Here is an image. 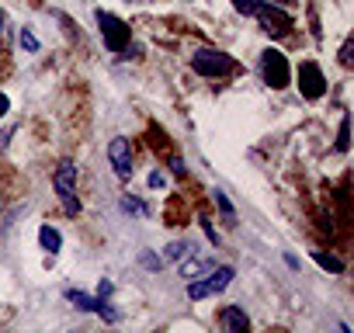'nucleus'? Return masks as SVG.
<instances>
[{
    "instance_id": "25",
    "label": "nucleus",
    "mask_w": 354,
    "mask_h": 333,
    "mask_svg": "<svg viewBox=\"0 0 354 333\" xmlns=\"http://www.w3.org/2000/svg\"><path fill=\"white\" fill-rule=\"evenodd\" d=\"M202 226H205V236H209V240H212V243L219 247V233H216V229L209 226V219H202Z\"/></svg>"
},
{
    "instance_id": "3",
    "label": "nucleus",
    "mask_w": 354,
    "mask_h": 333,
    "mask_svg": "<svg viewBox=\"0 0 354 333\" xmlns=\"http://www.w3.org/2000/svg\"><path fill=\"white\" fill-rule=\"evenodd\" d=\"M261 73H264V84L271 91H285L292 84V66H288L281 49H264L261 53Z\"/></svg>"
},
{
    "instance_id": "24",
    "label": "nucleus",
    "mask_w": 354,
    "mask_h": 333,
    "mask_svg": "<svg viewBox=\"0 0 354 333\" xmlns=\"http://www.w3.org/2000/svg\"><path fill=\"white\" fill-rule=\"evenodd\" d=\"M8 111H11V97H8L4 91H0V118H4Z\"/></svg>"
},
{
    "instance_id": "11",
    "label": "nucleus",
    "mask_w": 354,
    "mask_h": 333,
    "mask_svg": "<svg viewBox=\"0 0 354 333\" xmlns=\"http://www.w3.org/2000/svg\"><path fill=\"white\" fill-rule=\"evenodd\" d=\"M39 243H42V250H46L49 257H56V254L63 250V236H59L56 226H42V229H39Z\"/></svg>"
},
{
    "instance_id": "13",
    "label": "nucleus",
    "mask_w": 354,
    "mask_h": 333,
    "mask_svg": "<svg viewBox=\"0 0 354 333\" xmlns=\"http://www.w3.org/2000/svg\"><path fill=\"white\" fill-rule=\"evenodd\" d=\"M192 250H195L192 240H174V243L163 247V260H181V257H188Z\"/></svg>"
},
{
    "instance_id": "8",
    "label": "nucleus",
    "mask_w": 354,
    "mask_h": 333,
    "mask_svg": "<svg viewBox=\"0 0 354 333\" xmlns=\"http://www.w3.org/2000/svg\"><path fill=\"white\" fill-rule=\"evenodd\" d=\"M216 267V257H209V254H188V257H181V278L185 281H192V278H202V274H209Z\"/></svg>"
},
{
    "instance_id": "21",
    "label": "nucleus",
    "mask_w": 354,
    "mask_h": 333,
    "mask_svg": "<svg viewBox=\"0 0 354 333\" xmlns=\"http://www.w3.org/2000/svg\"><path fill=\"white\" fill-rule=\"evenodd\" d=\"M233 8H236V15H254L257 0H233Z\"/></svg>"
},
{
    "instance_id": "28",
    "label": "nucleus",
    "mask_w": 354,
    "mask_h": 333,
    "mask_svg": "<svg viewBox=\"0 0 354 333\" xmlns=\"http://www.w3.org/2000/svg\"><path fill=\"white\" fill-rule=\"evenodd\" d=\"M4 21H8V15H4V11H0V39H4Z\"/></svg>"
},
{
    "instance_id": "12",
    "label": "nucleus",
    "mask_w": 354,
    "mask_h": 333,
    "mask_svg": "<svg viewBox=\"0 0 354 333\" xmlns=\"http://www.w3.org/2000/svg\"><path fill=\"white\" fill-rule=\"evenodd\" d=\"M66 302H73L80 312H94L101 298H94V295H87V292H77V288H66Z\"/></svg>"
},
{
    "instance_id": "2",
    "label": "nucleus",
    "mask_w": 354,
    "mask_h": 333,
    "mask_svg": "<svg viewBox=\"0 0 354 333\" xmlns=\"http://www.w3.org/2000/svg\"><path fill=\"white\" fill-rule=\"evenodd\" d=\"M192 70L216 80V77H230V73L236 70V59H233L230 53H223V49H198V53L192 56Z\"/></svg>"
},
{
    "instance_id": "7",
    "label": "nucleus",
    "mask_w": 354,
    "mask_h": 333,
    "mask_svg": "<svg viewBox=\"0 0 354 333\" xmlns=\"http://www.w3.org/2000/svg\"><path fill=\"white\" fill-rule=\"evenodd\" d=\"M254 15L261 18V25H264V32H274V35H285L292 25H295V18L288 15V11H281V8H274L271 0L268 4H257L254 8Z\"/></svg>"
},
{
    "instance_id": "27",
    "label": "nucleus",
    "mask_w": 354,
    "mask_h": 333,
    "mask_svg": "<svg viewBox=\"0 0 354 333\" xmlns=\"http://www.w3.org/2000/svg\"><path fill=\"white\" fill-rule=\"evenodd\" d=\"M170 166H174V174H177V178H181V174H185V163H181V160H177V156L170 160Z\"/></svg>"
},
{
    "instance_id": "4",
    "label": "nucleus",
    "mask_w": 354,
    "mask_h": 333,
    "mask_svg": "<svg viewBox=\"0 0 354 333\" xmlns=\"http://www.w3.org/2000/svg\"><path fill=\"white\" fill-rule=\"evenodd\" d=\"M97 28H101V39H104V46H108L111 53H125V49H129L132 32H129V25H125L118 15L97 11Z\"/></svg>"
},
{
    "instance_id": "19",
    "label": "nucleus",
    "mask_w": 354,
    "mask_h": 333,
    "mask_svg": "<svg viewBox=\"0 0 354 333\" xmlns=\"http://www.w3.org/2000/svg\"><path fill=\"white\" fill-rule=\"evenodd\" d=\"M139 264H142L146 271H160V267H163V257H156L153 250H139Z\"/></svg>"
},
{
    "instance_id": "15",
    "label": "nucleus",
    "mask_w": 354,
    "mask_h": 333,
    "mask_svg": "<svg viewBox=\"0 0 354 333\" xmlns=\"http://www.w3.org/2000/svg\"><path fill=\"white\" fill-rule=\"evenodd\" d=\"M216 205H219V212H223V219H226L230 226H236V209H233V202L226 198V191H216Z\"/></svg>"
},
{
    "instance_id": "18",
    "label": "nucleus",
    "mask_w": 354,
    "mask_h": 333,
    "mask_svg": "<svg viewBox=\"0 0 354 333\" xmlns=\"http://www.w3.org/2000/svg\"><path fill=\"white\" fill-rule=\"evenodd\" d=\"M122 212H129V216H146V202L125 195V198H122Z\"/></svg>"
},
{
    "instance_id": "23",
    "label": "nucleus",
    "mask_w": 354,
    "mask_h": 333,
    "mask_svg": "<svg viewBox=\"0 0 354 333\" xmlns=\"http://www.w3.org/2000/svg\"><path fill=\"white\" fill-rule=\"evenodd\" d=\"M15 132H18V125H8L4 132H0V149H4V146H8V139H11Z\"/></svg>"
},
{
    "instance_id": "20",
    "label": "nucleus",
    "mask_w": 354,
    "mask_h": 333,
    "mask_svg": "<svg viewBox=\"0 0 354 333\" xmlns=\"http://www.w3.org/2000/svg\"><path fill=\"white\" fill-rule=\"evenodd\" d=\"M351 53H354V39H347V42L340 46V53H337L340 66H351V63H354V56H351Z\"/></svg>"
},
{
    "instance_id": "9",
    "label": "nucleus",
    "mask_w": 354,
    "mask_h": 333,
    "mask_svg": "<svg viewBox=\"0 0 354 333\" xmlns=\"http://www.w3.org/2000/svg\"><path fill=\"white\" fill-rule=\"evenodd\" d=\"M233 278H236V271H233L230 264H219V267H212L209 274H202V288H205V295H219V292L230 288Z\"/></svg>"
},
{
    "instance_id": "5",
    "label": "nucleus",
    "mask_w": 354,
    "mask_h": 333,
    "mask_svg": "<svg viewBox=\"0 0 354 333\" xmlns=\"http://www.w3.org/2000/svg\"><path fill=\"white\" fill-rule=\"evenodd\" d=\"M299 94L306 101H319L326 94V77H323L319 63H313V59L299 63Z\"/></svg>"
},
{
    "instance_id": "6",
    "label": "nucleus",
    "mask_w": 354,
    "mask_h": 333,
    "mask_svg": "<svg viewBox=\"0 0 354 333\" xmlns=\"http://www.w3.org/2000/svg\"><path fill=\"white\" fill-rule=\"evenodd\" d=\"M108 160H111V166H115V174H118V178H132V163H136L132 139L115 135V139L108 142Z\"/></svg>"
},
{
    "instance_id": "10",
    "label": "nucleus",
    "mask_w": 354,
    "mask_h": 333,
    "mask_svg": "<svg viewBox=\"0 0 354 333\" xmlns=\"http://www.w3.org/2000/svg\"><path fill=\"white\" fill-rule=\"evenodd\" d=\"M223 326H226L230 333H247V330H250V319H247V312H243L240 305H226V309H223Z\"/></svg>"
},
{
    "instance_id": "1",
    "label": "nucleus",
    "mask_w": 354,
    "mask_h": 333,
    "mask_svg": "<svg viewBox=\"0 0 354 333\" xmlns=\"http://www.w3.org/2000/svg\"><path fill=\"white\" fill-rule=\"evenodd\" d=\"M53 188L59 195V205L66 216H80V198H77V163L73 160H59L53 171Z\"/></svg>"
},
{
    "instance_id": "22",
    "label": "nucleus",
    "mask_w": 354,
    "mask_h": 333,
    "mask_svg": "<svg viewBox=\"0 0 354 333\" xmlns=\"http://www.w3.org/2000/svg\"><path fill=\"white\" fill-rule=\"evenodd\" d=\"M163 184H167V178H163L160 171H153V174H149V188H163Z\"/></svg>"
},
{
    "instance_id": "14",
    "label": "nucleus",
    "mask_w": 354,
    "mask_h": 333,
    "mask_svg": "<svg viewBox=\"0 0 354 333\" xmlns=\"http://www.w3.org/2000/svg\"><path fill=\"white\" fill-rule=\"evenodd\" d=\"M313 260H316L319 267L333 271V274H344V260H340V257H333V254H323V250H316V254H313Z\"/></svg>"
},
{
    "instance_id": "26",
    "label": "nucleus",
    "mask_w": 354,
    "mask_h": 333,
    "mask_svg": "<svg viewBox=\"0 0 354 333\" xmlns=\"http://www.w3.org/2000/svg\"><path fill=\"white\" fill-rule=\"evenodd\" d=\"M108 295H111V281L101 278V285H97V298H108Z\"/></svg>"
},
{
    "instance_id": "17",
    "label": "nucleus",
    "mask_w": 354,
    "mask_h": 333,
    "mask_svg": "<svg viewBox=\"0 0 354 333\" xmlns=\"http://www.w3.org/2000/svg\"><path fill=\"white\" fill-rule=\"evenodd\" d=\"M18 42H21L25 53H39V39H35L32 28H21V32H18Z\"/></svg>"
},
{
    "instance_id": "16",
    "label": "nucleus",
    "mask_w": 354,
    "mask_h": 333,
    "mask_svg": "<svg viewBox=\"0 0 354 333\" xmlns=\"http://www.w3.org/2000/svg\"><path fill=\"white\" fill-rule=\"evenodd\" d=\"M337 149H340V153H347V149H351V115H344V118H340V132H337Z\"/></svg>"
}]
</instances>
